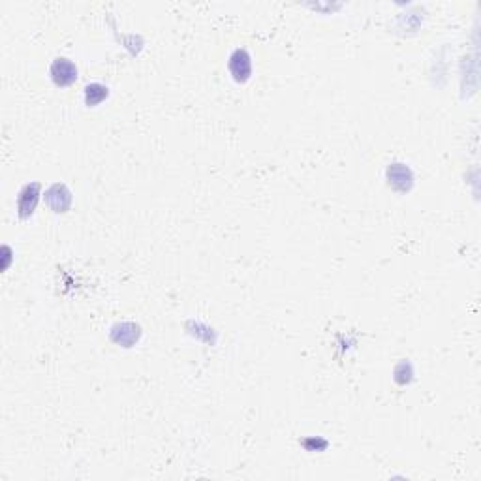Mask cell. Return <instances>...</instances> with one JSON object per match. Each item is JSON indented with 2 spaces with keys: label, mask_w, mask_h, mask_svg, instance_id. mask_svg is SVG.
I'll use <instances>...</instances> for the list:
<instances>
[{
  "label": "cell",
  "mask_w": 481,
  "mask_h": 481,
  "mask_svg": "<svg viewBox=\"0 0 481 481\" xmlns=\"http://www.w3.org/2000/svg\"><path fill=\"white\" fill-rule=\"evenodd\" d=\"M45 204L53 212H66L72 204V192L66 188L64 184H53L51 188L45 192Z\"/></svg>",
  "instance_id": "1"
},
{
  "label": "cell",
  "mask_w": 481,
  "mask_h": 481,
  "mask_svg": "<svg viewBox=\"0 0 481 481\" xmlns=\"http://www.w3.org/2000/svg\"><path fill=\"white\" fill-rule=\"evenodd\" d=\"M51 79L59 87H68L77 79V68H75L72 60L57 59L51 64Z\"/></svg>",
  "instance_id": "2"
},
{
  "label": "cell",
  "mask_w": 481,
  "mask_h": 481,
  "mask_svg": "<svg viewBox=\"0 0 481 481\" xmlns=\"http://www.w3.org/2000/svg\"><path fill=\"white\" fill-rule=\"evenodd\" d=\"M38 197H40V184H38V182L27 184V186L19 192V197H17V211H19V217H21V219H29L30 214L34 212Z\"/></svg>",
  "instance_id": "3"
},
{
  "label": "cell",
  "mask_w": 481,
  "mask_h": 481,
  "mask_svg": "<svg viewBox=\"0 0 481 481\" xmlns=\"http://www.w3.org/2000/svg\"><path fill=\"white\" fill-rule=\"evenodd\" d=\"M230 72L234 75L235 81L245 83L250 79L252 73V62H250V55L245 49H237L230 59Z\"/></svg>",
  "instance_id": "4"
},
{
  "label": "cell",
  "mask_w": 481,
  "mask_h": 481,
  "mask_svg": "<svg viewBox=\"0 0 481 481\" xmlns=\"http://www.w3.org/2000/svg\"><path fill=\"white\" fill-rule=\"evenodd\" d=\"M387 179H389V184L399 192H406L412 188V181H414L412 171L404 164H393L387 169Z\"/></svg>",
  "instance_id": "5"
},
{
  "label": "cell",
  "mask_w": 481,
  "mask_h": 481,
  "mask_svg": "<svg viewBox=\"0 0 481 481\" xmlns=\"http://www.w3.org/2000/svg\"><path fill=\"white\" fill-rule=\"evenodd\" d=\"M139 335H141V331L136 323H121V325H115L111 331V338L124 348H130L132 344L138 343Z\"/></svg>",
  "instance_id": "6"
},
{
  "label": "cell",
  "mask_w": 481,
  "mask_h": 481,
  "mask_svg": "<svg viewBox=\"0 0 481 481\" xmlns=\"http://www.w3.org/2000/svg\"><path fill=\"white\" fill-rule=\"evenodd\" d=\"M108 87H103V85H100V83H92V85H88L87 88H85V102H87V106H98V103H102L106 98H108Z\"/></svg>",
  "instance_id": "7"
}]
</instances>
